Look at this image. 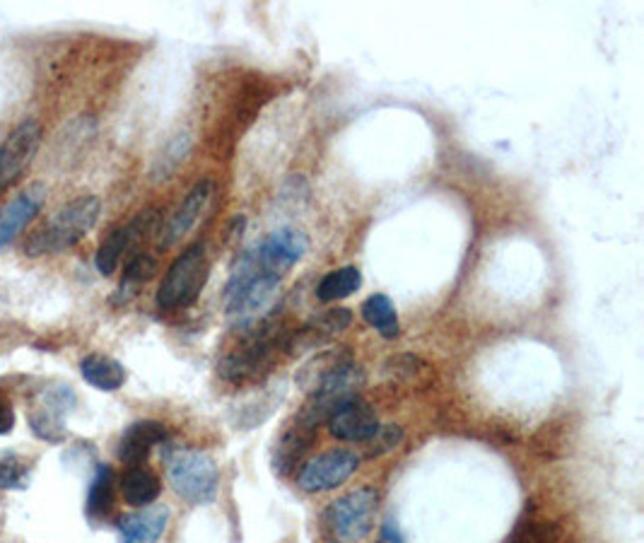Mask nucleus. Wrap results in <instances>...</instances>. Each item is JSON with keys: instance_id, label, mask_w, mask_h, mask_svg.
<instances>
[{"instance_id": "1", "label": "nucleus", "mask_w": 644, "mask_h": 543, "mask_svg": "<svg viewBox=\"0 0 644 543\" xmlns=\"http://www.w3.org/2000/svg\"><path fill=\"white\" fill-rule=\"evenodd\" d=\"M280 278L251 264L247 254L239 256L230 285H227V317L234 329L249 334L266 324L268 314L278 302Z\"/></svg>"}, {"instance_id": "2", "label": "nucleus", "mask_w": 644, "mask_h": 543, "mask_svg": "<svg viewBox=\"0 0 644 543\" xmlns=\"http://www.w3.org/2000/svg\"><path fill=\"white\" fill-rule=\"evenodd\" d=\"M102 203L97 196H80L58 208L42 227L32 232L25 242L27 256L61 254L83 239L97 225Z\"/></svg>"}, {"instance_id": "3", "label": "nucleus", "mask_w": 644, "mask_h": 543, "mask_svg": "<svg viewBox=\"0 0 644 543\" xmlns=\"http://www.w3.org/2000/svg\"><path fill=\"white\" fill-rule=\"evenodd\" d=\"M247 343L242 348L232 350L220 362V375L232 384H247L261 379L266 372H271L278 350H288L290 336L275 329L271 321L261 324L259 329L244 334Z\"/></svg>"}, {"instance_id": "4", "label": "nucleus", "mask_w": 644, "mask_h": 543, "mask_svg": "<svg viewBox=\"0 0 644 543\" xmlns=\"http://www.w3.org/2000/svg\"><path fill=\"white\" fill-rule=\"evenodd\" d=\"M379 495L374 488H355L331 502L321 517V529L331 543H360L370 536Z\"/></svg>"}, {"instance_id": "5", "label": "nucleus", "mask_w": 644, "mask_h": 543, "mask_svg": "<svg viewBox=\"0 0 644 543\" xmlns=\"http://www.w3.org/2000/svg\"><path fill=\"white\" fill-rule=\"evenodd\" d=\"M210 273L206 247L201 242L186 247L167 268L160 288H157V307L172 312V309L189 307L198 300L203 285Z\"/></svg>"}, {"instance_id": "6", "label": "nucleus", "mask_w": 644, "mask_h": 543, "mask_svg": "<svg viewBox=\"0 0 644 543\" xmlns=\"http://www.w3.org/2000/svg\"><path fill=\"white\" fill-rule=\"evenodd\" d=\"M167 476L174 493L191 505H206L218 493V464L201 449H181L167 461Z\"/></svg>"}, {"instance_id": "7", "label": "nucleus", "mask_w": 644, "mask_h": 543, "mask_svg": "<svg viewBox=\"0 0 644 543\" xmlns=\"http://www.w3.org/2000/svg\"><path fill=\"white\" fill-rule=\"evenodd\" d=\"M307 237L300 230L292 227H283V230L271 232L263 242L254 244V247L244 251L249 256L251 264L261 271L273 273V276L283 278L285 271H290L297 261H302V256L307 254Z\"/></svg>"}, {"instance_id": "8", "label": "nucleus", "mask_w": 644, "mask_h": 543, "mask_svg": "<svg viewBox=\"0 0 644 543\" xmlns=\"http://www.w3.org/2000/svg\"><path fill=\"white\" fill-rule=\"evenodd\" d=\"M39 143H42V126L34 119L22 121L5 138V143L0 145V196L27 172L34 155H37Z\"/></svg>"}, {"instance_id": "9", "label": "nucleus", "mask_w": 644, "mask_h": 543, "mask_svg": "<svg viewBox=\"0 0 644 543\" xmlns=\"http://www.w3.org/2000/svg\"><path fill=\"white\" fill-rule=\"evenodd\" d=\"M360 466V457L350 449H333V452H324L319 457L309 461L307 466L297 476V486L304 493H326L343 486L350 476L355 474Z\"/></svg>"}, {"instance_id": "10", "label": "nucleus", "mask_w": 644, "mask_h": 543, "mask_svg": "<svg viewBox=\"0 0 644 543\" xmlns=\"http://www.w3.org/2000/svg\"><path fill=\"white\" fill-rule=\"evenodd\" d=\"M326 423L331 435L343 442H370L379 430L377 413L362 396H350L338 404Z\"/></svg>"}, {"instance_id": "11", "label": "nucleus", "mask_w": 644, "mask_h": 543, "mask_svg": "<svg viewBox=\"0 0 644 543\" xmlns=\"http://www.w3.org/2000/svg\"><path fill=\"white\" fill-rule=\"evenodd\" d=\"M46 201V186L44 184H29L22 189L13 201L5 203L0 208V249L10 247L22 232L27 230L29 223L39 215Z\"/></svg>"}, {"instance_id": "12", "label": "nucleus", "mask_w": 644, "mask_h": 543, "mask_svg": "<svg viewBox=\"0 0 644 543\" xmlns=\"http://www.w3.org/2000/svg\"><path fill=\"white\" fill-rule=\"evenodd\" d=\"M155 220H157L155 210H145V213H140L133 223H128L124 227H119V230L111 232V235L104 239L102 247H99L97 254H95L97 271L102 273V276H114L116 266H119L121 256L126 254V249L131 247L138 237L152 232Z\"/></svg>"}, {"instance_id": "13", "label": "nucleus", "mask_w": 644, "mask_h": 543, "mask_svg": "<svg viewBox=\"0 0 644 543\" xmlns=\"http://www.w3.org/2000/svg\"><path fill=\"white\" fill-rule=\"evenodd\" d=\"M169 524V507L148 505L119 517V543H157Z\"/></svg>"}, {"instance_id": "14", "label": "nucleus", "mask_w": 644, "mask_h": 543, "mask_svg": "<svg viewBox=\"0 0 644 543\" xmlns=\"http://www.w3.org/2000/svg\"><path fill=\"white\" fill-rule=\"evenodd\" d=\"M210 196H213V181L210 179L198 181V184L193 186L189 194H186L184 203H181V206L174 210L172 218H169L165 232H162V247H172L181 237L189 235L193 225H196L198 218L203 215V210H206Z\"/></svg>"}, {"instance_id": "15", "label": "nucleus", "mask_w": 644, "mask_h": 543, "mask_svg": "<svg viewBox=\"0 0 644 543\" xmlns=\"http://www.w3.org/2000/svg\"><path fill=\"white\" fill-rule=\"evenodd\" d=\"M167 440V428L157 420H138V423L128 425L124 435L119 440V459L128 466H140L150 457L152 447Z\"/></svg>"}, {"instance_id": "16", "label": "nucleus", "mask_w": 644, "mask_h": 543, "mask_svg": "<svg viewBox=\"0 0 644 543\" xmlns=\"http://www.w3.org/2000/svg\"><path fill=\"white\" fill-rule=\"evenodd\" d=\"M316 437V430L309 428V425L300 423L297 418H292V425L283 432V437L278 440L273 452V469L278 471L280 476H288L295 471V466L300 464L304 454L309 452Z\"/></svg>"}, {"instance_id": "17", "label": "nucleus", "mask_w": 644, "mask_h": 543, "mask_svg": "<svg viewBox=\"0 0 644 543\" xmlns=\"http://www.w3.org/2000/svg\"><path fill=\"white\" fill-rule=\"evenodd\" d=\"M355 360L353 355H350L348 348H326L321 350V353H316L309 358L304 365L297 370V387L302 391H307V394H314L316 389L321 387V384L329 379L333 372L341 370L345 362Z\"/></svg>"}, {"instance_id": "18", "label": "nucleus", "mask_w": 644, "mask_h": 543, "mask_svg": "<svg viewBox=\"0 0 644 543\" xmlns=\"http://www.w3.org/2000/svg\"><path fill=\"white\" fill-rule=\"evenodd\" d=\"M63 391H66V387L54 389L51 394H46V404L29 413L32 432L46 442H61L63 437H66V423H63L66 406H63L61 401Z\"/></svg>"}, {"instance_id": "19", "label": "nucleus", "mask_w": 644, "mask_h": 543, "mask_svg": "<svg viewBox=\"0 0 644 543\" xmlns=\"http://www.w3.org/2000/svg\"><path fill=\"white\" fill-rule=\"evenodd\" d=\"M80 375L87 384L99 391H116L124 387L126 370L119 360L109 358V355L92 353L80 362Z\"/></svg>"}, {"instance_id": "20", "label": "nucleus", "mask_w": 644, "mask_h": 543, "mask_svg": "<svg viewBox=\"0 0 644 543\" xmlns=\"http://www.w3.org/2000/svg\"><path fill=\"white\" fill-rule=\"evenodd\" d=\"M162 483L155 471L145 469V466H131L121 478V495L128 505L133 507H148L160 498Z\"/></svg>"}, {"instance_id": "21", "label": "nucleus", "mask_w": 644, "mask_h": 543, "mask_svg": "<svg viewBox=\"0 0 644 543\" xmlns=\"http://www.w3.org/2000/svg\"><path fill=\"white\" fill-rule=\"evenodd\" d=\"M362 285V273L357 266H343L338 271L326 273L321 278V283L316 285V297L321 302H336L343 300V297H350L355 290H360Z\"/></svg>"}, {"instance_id": "22", "label": "nucleus", "mask_w": 644, "mask_h": 543, "mask_svg": "<svg viewBox=\"0 0 644 543\" xmlns=\"http://www.w3.org/2000/svg\"><path fill=\"white\" fill-rule=\"evenodd\" d=\"M111 507H114V471L107 464H99L97 474L92 478L90 493H87V517H107Z\"/></svg>"}, {"instance_id": "23", "label": "nucleus", "mask_w": 644, "mask_h": 543, "mask_svg": "<svg viewBox=\"0 0 644 543\" xmlns=\"http://www.w3.org/2000/svg\"><path fill=\"white\" fill-rule=\"evenodd\" d=\"M362 319L377 329L384 338H396L398 336V317L394 302L386 295H372L362 302Z\"/></svg>"}, {"instance_id": "24", "label": "nucleus", "mask_w": 644, "mask_h": 543, "mask_svg": "<svg viewBox=\"0 0 644 543\" xmlns=\"http://www.w3.org/2000/svg\"><path fill=\"white\" fill-rule=\"evenodd\" d=\"M32 466L15 452H0V490H22L29 486Z\"/></svg>"}, {"instance_id": "25", "label": "nucleus", "mask_w": 644, "mask_h": 543, "mask_svg": "<svg viewBox=\"0 0 644 543\" xmlns=\"http://www.w3.org/2000/svg\"><path fill=\"white\" fill-rule=\"evenodd\" d=\"M562 531L553 522H521L514 531L512 543H560Z\"/></svg>"}, {"instance_id": "26", "label": "nucleus", "mask_w": 644, "mask_h": 543, "mask_svg": "<svg viewBox=\"0 0 644 543\" xmlns=\"http://www.w3.org/2000/svg\"><path fill=\"white\" fill-rule=\"evenodd\" d=\"M189 153V138L181 136L174 138L172 143L162 150V155L155 160V169H152V179H167V174H172L181 162H184V155Z\"/></svg>"}, {"instance_id": "27", "label": "nucleus", "mask_w": 644, "mask_h": 543, "mask_svg": "<svg viewBox=\"0 0 644 543\" xmlns=\"http://www.w3.org/2000/svg\"><path fill=\"white\" fill-rule=\"evenodd\" d=\"M353 324V314L350 309L336 307V309H324L316 317L309 321V329L321 331V334H341V331L348 329Z\"/></svg>"}, {"instance_id": "28", "label": "nucleus", "mask_w": 644, "mask_h": 543, "mask_svg": "<svg viewBox=\"0 0 644 543\" xmlns=\"http://www.w3.org/2000/svg\"><path fill=\"white\" fill-rule=\"evenodd\" d=\"M157 273V259L150 254H138L133 256L131 264L126 266L124 280H121V290L131 288V285H143Z\"/></svg>"}, {"instance_id": "29", "label": "nucleus", "mask_w": 644, "mask_h": 543, "mask_svg": "<svg viewBox=\"0 0 644 543\" xmlns=\"http://www.w3.org/2000/svg\"><path fill=\"white\" fill-rule=\"evenodd\" d=\"M370 442L377 445V454L379 452H389V449H394L398 442H401V430L396 428V425H386V428H379L377 435L372 437Z\"/></svg>"}, {"instance_id": "30", "label": "nucleus", "mask_w": 644, "mask_h": 543, "mask_svg": "<svg viewBox=\"0 0 644 543\" xmlns=\"http://www.w3.org/2000/svg\"><path fill=\"white\" fill-rule=\"evenodd\" d=\"M15 428V411L5 399H0V435H8Z\"/></svg>"}, {"instance_id": "31", "label": "nucleus", "mask_w": 644, "mask_h": 543, "mask_svg": "<svg viewBox=\"0 0 644 543\" xmlns=\"http://www.w3.org/2000/svg\"><path fill=\"white\" fill-rule=\"evenodd\" d=\"M384 539L389 541V543H403L401 534H398V529H396V524H391V522H386V527H384Z\"/></svg>"}]
</instances>
